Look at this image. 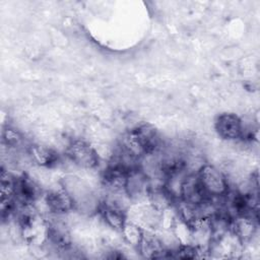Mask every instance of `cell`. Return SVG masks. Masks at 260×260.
I'll use <instances>...</instances> for the list:
<instances>
[{"mask_svg":"<svg viewBox=\"0 0 260 260\" xmlns=\"http://www.w3.org/2000/svg\"><path fill=\"white\" fill-rule=\"evenodd\" d=\"M161 147L162 139L158 130L152 124L141 123L124 135L119 151L134 160H140L158 153Z\"/></svg>","mask_w":260,"mask_h":260,"instance_id":"obj_1","label":"cell"},{"mask_svg":"<svg viewBox=\"0 0 260 260\" xmlns=\"http://www.w3.org/2000/svg\"><path fill=\"white\" fill-rule=\"evenodd\" d=\"M17 224L20 235L25 242L40 245L47 241L48 221L42 217V215L35 209L34 205L20 207Z\"/></svg>","mask_w":260,"mask_h":260,"instance_id":"obj_2","label":"cell"},{"mask_svg":"<svg viewBox=\"0 0 260 260\" xmlns=\"http://www.w3.org/2000/svg\"><path fill=\"white\" fill-rule=\"evenodd\" d=\"M196 174L203 190L211 199L222 198L229 193L230 187L226 176L216 167L203 164Z\"/></svg>","mask_w":260,"mask_h":260,"instance_id":"obj_3","label":"cell"},{"mask_svg":"<svg viewBox=\"0 0 260 260\" xmlns=\"http://www.w3.org/2000/svg\"><path fill=\"white\" fill-rule=\"evenodd\" d=\"M67 157L76 166L84 169H94L100 165L98 151L83 140H73L66 147Z\"/></svg>","mask_w":260,"mask_h":260,"instance_id":"obj_4","label":"cell"},{"mask_svg":"<svg viewBox=\"0 0 260 260\" xmlns=\"http://www.w3.org/2000/svg\"><path fill=\"white\" fill-rule=\"evenodd\" d=\"M214 128L220 138L228 141H236L242 137L244 122L237 114L225 112L215 118Z\"/></svg>","mask_w":260,"mask_h":260,"instance_id":"obj_5","label":"cell"},{"mask_svg":"<svg viewBox=\"0 0 260 260\" xmlns=\"http://www.w3.org/2000/svg\"><path fill=\"white\" fill-rule=\"evenodd\" d=\"M43 196L49 211L54 214H64L75 208L74 201L64 185L50 189Z\"/></svg>","mask_w":260,"mask_h":260,"instance_id":"obj_6","label":"cell"},{"mask_svg":"<svg viewBox=\"0 0 260 260\" xmlns=\"http://www.w3.org/2000/svg\"><path fill=\"white\" fill-rule=\"evenodd\" d=\"M41 196V187L31 178L26 175L16 177L14 197L19 207L34 205Z\"/></svg>","mask_w":260,"mask_h":260,"instance_id":"obj_7","label":"cell"},{"mask_svg":"<svg viewBox=\"0 0 260 260\" xmlns=\"http://www.w3.org/2000/svg\"><path fill=\"white\" fill-rule=\"evenodd\" d=\"M137 248L145 258L161 259L174 257V250L167 248L161 239L150 232L144 231L141 242Z\"/></svg>","mask_w":260,"mask_h":260,"instance_id":"obj_8","label":"cell"},{"mask_svg":"<svg viewBox=\"0 0 260 260\" xmlns=\"http://www.w3.org/2000/svg\"><path fill=\"white\" fill-rule=\"evenodd\" d=\"M180 200L193 205H202L211 200L203 190L196 173H189L186 176L182 185Z\"/></svg>","mask_w":260,"mask_h":260,"instance_id":"obj_9","label":"cell"},{"mask_svg":"<svg viewBox=\"0 0 260 260\" xmlns=\"http://www.w3.org/2000/svg\"><path fill=\"white\" fill-rule=\"evenodd\" d=\"M100 212L105 221L116 231L121 232L127 221L126 208L107 197L100 204Z\"/></svg>","mask_w":260,"mask_h":260,"instance_id":"obj_10","label":"cell"},{"mask_svg":"<svg viewBox=\"0 0 260 260\" xmlns=\"http://www.w3.org/2000/svg\"><path fill=\"white\" fill-rule=\"evenodd\" d=\"M230 230L233 235L242 243L250 241L256 233L257 220L247 215H238L232 218Z\"/></svg>","mask_w":260,"mask_h":260,"instance_id":"obj_11","label":"cell"},{"mask_svg":"<svg viewBox=\"0 0 260 260\" xmlns=\"http://www.w3.org/2000/svg\"><path fill=\"white\" fill-rule=\"evenodd\" d=\"M47 241L59 250H67L71 246L68 230L60 221H48Z\"/></svg>","mask_w":260,"mask_h":260,"instance_id":"obj_12","label":"cell"},{"mask_svg":"<svg viewBox=\"0 0 260 260\" xmlns=\"http://www.w3.org/2000/svg\"><path fill=\"white\" fill-rule=\"evenodd\" d=\"M29 154L32 159L42 167H52L59 160V154L49 146L32 144L28 147Z\"/></svg>","mask_w":260,"mask_h":260,"instance_id":"obj_13","label":"cell"},{"mask_svg":"<svg viewBox=\"0 0 260 260\" xmlns=\"http://www.w3.org/2000/svg\"><path fill=\"white\" fill-rule=\"evenodd\" d=\"M121 233L124 235L125 240L132 246L138 247V245L141 242V239L143 237V233L144 230L136 222L133 221H129L127 219V221L125 222Z\"/></svg>","mask_w":260,"mask_h":260,"instance_id":"obj_14","label":"cell"},{"mask_svg":"<svg viewBox=\"0 0 260 260\" xmlns=\"http://www.w3.org/2000/svg\"><path fill=\"white\" fill-rule=\"evenodd\" d=\"M2 140L8 147L16 148L22 144L23 137L17 130L7 127L2 131Z\"/></svg>","mask_w":260,"mask_h":260,"instance_id":"obj_15","label":"cell"}]
</instances>
